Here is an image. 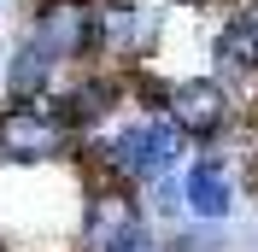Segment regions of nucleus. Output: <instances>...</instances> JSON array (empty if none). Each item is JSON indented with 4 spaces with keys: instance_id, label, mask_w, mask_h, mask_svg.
<instances>
[{
    "instance_id": "nucleus-15",
    "label": "nucleus",
    "mask_w": 258,
    "mask_h": 252,
    "mask_svg": "<svg viewBox=\"0 0 258 252\" xmlns=\"http://www.w3.org/2000/svg\"><path fill=\"white\" fill-rule=\"evenodd\" d=\"M241 18H246V24L258 30V0H241Z\"/></svg>"
},
{
    "instance_id": "nucleus-9",
    "label": "nucleus",
    "mask_w": 258,
    "mask_h": 252,
    "mask_svg": "<svg viewBox=\"0 0 258 252\" xmlns=\"http://www.w3.org/2000/svg\"><path fill=\"white\" fill-rule=\"evenodd\" d=\"M211 71L229 88H252L258 94V30L241 12L229 18V24H217V35H211Z\"/></svg>"
},
{
    "instance_id": "nucleus-8",
    "label": "nucleus",
    "mask_w": 258,
    "mask_h": 252,
    "mask_svg": "<svg viewBox=\"0 0 258 252\" xmlns=\"http://www.w3.org/2000/svg\"><path fill=\"white\" fill-rule=\"evenodd\" d=\"M123 94H129V77L123 71H82L64 94H53L59 100V111L71 117V129L77 135H88L94 123H106L117 106H123Z\"/></svg>"
},
{
    "instance_id": "nucleus-2",
    "label": "nucleus",
    "mask_w": 258,
    "mask_h": 252,
    "mask_svg": "<svg viewBox=\"0 0 258 252\" xmlns=\"http://www.w3.org/2000/svg\"><path fill=\"white\" fill-rule=\"evenodd\" d=\"M77 147V129L59 111V100H6L0 106V158L6 164H53Z\"/></svg>"
},
{
    "instance_id": "nucleus-7",
    "label": "nucleus",
    "mask_w": 258,
    "mask_h": 252,
    "mask_svg": "<svg viewBox=\"0 0 258 252\" xmlns=\"http://www.w3.org/2000/svg\"><path fill=\"white\" fill-rule=\"evenodd\" d=\"M135 217H147V205L135 200V182L100 176V188L82 205V252H106V240H117Z\"/></svg>"
},
{
    "instance_id": "nucleus-6",
    "label": "nucleus",
    "mask_w": 258,
    "mask_h": 252,
    "mask_svg": "<svg viewBox=\"0 0 258 252\" xmlns=\"http://www.w3.org/2000/svg\"><path fill=\"white\" fill-rule=\"evenodd\" d=\"M182 194H188V217L229 223L235 205H241V176H235V164H223L217 153H200L188 170H182Z\"/></svg>"
},
{
    "instance_id": "nucleus-14",
    "label": "nucleus",
    "mask_w": 258,
    "mask_h": 252,
    "mask_svg": "<svg viewBox=\"0 0 258 252\" xmlns=\"http://www.w3.org/2000/svg\"><path fill=\"white\" fill-rule=\"evenodd\" d=\"M164 6H176V12H211V6H223V0H164Z\"/></svg>"
},
{
    "instance_id": "nucleus-12",
    "label": "nucleus",
    "mask_w": 258,
    "mask_h": 252,
    "mask_svg": "<svg viewBox=\"0 0 258 252\" xmlns=\"http://www.w3.org/2000/svg\"><path fill=\"white\" fill-rule=\"evenodd\" d=\"M223 223H200L194 217V229H170L164 235V252H223V235H217Z\"/></svg>"
},
{
    "instance_id": "nucleus-13",
    "label": "nucleus",
    "mask_w": 258,
    "mask_h": 252,
    "mask_svg": "<svg viewBox=\"0 0 258 252\" xmlns=\"http://www.w3.org/2000/svg\"><path fill=\"white\" fill-rule=\"evenodd\" d=\"M106 252H164L159 229H153V217H135L117 240H106Z\"/></svg>"
},
{
    "instance_id": "nucleus-5",
    "label": "nucleus",
    "mask_w": 258,
    "mask_h": 252,
    "mask_svg": "<svg viewBox=\"0 0 258 252\" xmlns=\"http://www.w3.org/2000/svg\"><path fill=\"white\" fill-rule=\"evenodd\" d=\"M159 47V12L141 0H100V53L117 71H135L141 59H153Z\"/></svg>"
},
{
    "instance_id": "nucleus-4",
    "label": "nucleus",
    "mask_w": 258,
    "mask_h": 252,
    "mask_svg": "<svg viewBox=\"0 0 258 252\" xmlns=\"http://www.w3.org/2000/svg\"><path fill=\"white\" fill-rule=\"evenodd\" d=\"M30 35L59 65L94 59L100 53V0H41L35 18H30Z\"/></svg>"
},
{
    "instance_id": "nucleus-11",
    "label": "nucleus",
    "mask_w": 258,
    "mask_h": 252,
    "mask_svg": "<svg viewBox=\"0 0 258 252\" xmlns=\"http://www.w3.org/2000/svg\"><path fill=\"white\" fill-rule=\"evenodd\" d=\"M147 217H159V223L188 217V194H182V176L176 170H164V176L147 182Z\"/></svg>"
},
{
    "instance_id": "nucleus-3",
    "label": "nucleus",
    "mask_w": 258,
    "mask_h": 252,
    "mask_svg": "<svg viewBox=\"0 0 258 252\" xmlns=\"http://www.w3.org/2000/svg\"><path fill=\"white\" fill-rule=\"evenodd\" d=\"M164 117L188 135V141H217L229 123H235V88H229L217 71L211 77H176L170 94H164Z\"/></svg>"
},
{
    "instance_id": "nucleus-1",
    "label": "nucleus",
    "mask_w": 258,
    "mask_h": 252,
    "mask_svg": "<svg viewBox=\"0 0 258 252\" xmlns=\"http://www.w3.org/2000/svg\"><path fill=\"white\" fill-rule=\"evenodd\" d=\"M182 147H188V135H182V129L164 117V111H141V117L117 123L112 135H100V141H82V153H88V164H94L100 176L147 188L153 176L176 170Z\"/></svg>"
},
{
    "instance_id": "nucleus-10",
    "label": "nucleus",
    "mask_w": 258,
    "mask_h": 252,
    "mask_svg": "<svg viewBox=\"0 0 258 252\" xmlns=\"http://www.w3.org/2000/svg\"><path fill=\"white\" fill-rule=\"evenodd\" d=\"M53 77H59V59H53L35 35H24L6 59V100H41L53 94Z\"/></svg>"
}]
</instances>
